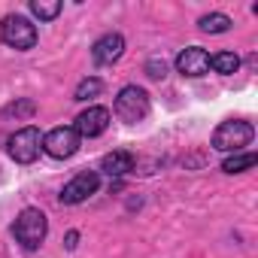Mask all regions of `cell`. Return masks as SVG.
Returning <instances> with one entry per match:
<instances>
[{
	"mask_svg": "<svg viewBox=\"0 0 258 258\" xmlns=\"http://www.w3.org/2000/svg\"><path fill=\"white\" fill-rule=\"evenodd\" d=\"M13 234H16V240H19L28 252H34V249L43 246V240H46V234H49V222H46V216H43L40 210L28 207V210L19 213L16 225H13Z\"/></svg>",
	"mask_w": 258,
	"mask_h": 258,
	"instance_id": "1",
	"label": "cell"
},
{
	"mask_svg": "<svg viewBox=\"0 0 258 258\" xmlns=\"http://www.w3.org/2000/svg\"><path fill=\"white\" fill-rule=\"evenodd\" d=\"M149 94L140 88V85H124L115 97V115L127 124H137L149 115Z\"/></svg>",
	"mask_w": 258,
	"mask_h": 258,
	"instance_id": "2",
	"label": "cell"
},
{
	"mask_svg": "<svg viewBox=\"0 0 258 258\" xmlns=\"http://www.w3.org/2000/svg\"><path fill=\"white\" fill-rule=\"evenodd\" d=\"M255 137L252 124L249 121H222L216 131H213V149L219 152H240L243 146H249Z\"/></svg>",
	"mask_w": 258,
	"mask_h": 258,
	"instance_id": "3",
	"label": "cell"
},
{
	"mask_svg": "<svg viewBox=\"0 0 258 258\" xmlns=\"http://www.w3.org/2000/svg\"><path fill=\"white\" fill-rule=\"evenodd\" d=\"M7 149H10V158H13V161H19V164H34V161L40 158V149H43V134H40V127L28 124V127H22V131H16V134L10 137Z\"/></svg>",
	"mask_w": 258,
	"mask_h": 258,
	"instance_id": "4",
	"label": "cell"
},
{
	"mask_svg": "<svg viewBox=\"0 0 258 258\" xmlns=\"http://www.w3.org/2000/svg\"><path fill=\"white\" fill-rule=\"evenodd\" d=\"M0 40H4L10 49L28 52L37 43V28L25 19V16H7L4 25H0Z\"/></svg>",
	"mask_w": 258,
	"mask_h": 258,
	"instance_id": "5",
	"label": "cell"
},
{
	"mask_svg": "<svg viewBox=\"0 0 258 258\" xmlns=\"http://www.w3.org/2000/svg\"><path fill=\"white\" fill-rule=\"evenodd\" d=\"M79 134L73 131V127H55V131H49L43 137V149L52 155V158H73L79 152Z\"/></svg>",
	"mask_w": 258,
	"mask_h": 258,
	"instance_id": "6",
	"label": "cell"
},
{
	"mask_svg": "<svg viewBox=\"0 0 258 258\" xmlns=\"http://www.w3.org/2000/svg\"><path fill=\"white\" fill-rule=\"evenodd\" d=\"M97 188H100V173L85 170V173H76V176L61 188V201H64V204H82V201H88Z\"/></svg>",
	"mask_w": 258,
	"mask_h": 258,
	"instance_id": "7",
	"label": "cell"
},
{
	"mask_svg": "<svg viewBox=\"0 0 258 258\" xmlns=\"http://www.w3.org/2000/svg\"><path fill=\"white\" fill-rule=\"evenodd\" d=\"M106 127H109V109L106 106H88L85 112L76 115L73 131L79 137H100Z\"/></svg>",
	"mask_w": 258,
	"mask_h": 258,
	"instance_id": "8",
	"label": "cell"
},
{
	"mask_svg": "<svg viewBox=\"0 0 258 258\" xmlns=\"http://www.w3.org/2000/svg\"><path fill=\"white\" fill-rule=\"evenodd\" d=\"M176 70L182 76H204L210 70V55L201 46H188L176 55Z\"/></svg>",
	"mask_w": 258,
	"mask_h": 258,
	"instance_id": "9",
	"label": "cell"
},
{
	"mask_svg": "<svg viewBox=\"0 0 258 258\" xmlns=\"http://www.w3.org/2000/svg\"><path fill=\"white\" fill-rule=\"evenodd\" d=\"M124 55V37L121 34H103L94 46H91V58L97 64H112Z\"/></svg>",
	"mask_w": 258,
	"mask_h": 258,
	"instance_id": "10",
	"label": "cell"
},
{
	"mask_svg": "<svg viewBox=\"0 0 258 258\" xmlns=\"http://www.w3.org/2000/svg\"><path fill=\"white\" fill-rule=\"evenodd\" d=\"M100 170L106 176H124V173L134 170V155L131 152H109V155H103Z\"/></svg>",
	"mask_w": 258,
	"mask_h": 258,
	"instance_id": "11",
	"label": "cell"
},
{
	"mask_svg": "<svg viewBox=\"0 0 258 258\" xmlns=\"http://www.w3.org/2000/svg\"><path fill=\"white\" fill-rule=\"evenodd\" d=\"M210 67H213L216 73H222V76H231V73L240 70V58H237L234 52H219V55L210 58Z\"/></svg>",
	"mask_w": 258,
	"mask_h": 258,
	"instance_id": "12",
	"label": "cell"
},
{
	"mask_svg": "<svg viewBox=\"0 0 258 258\" xmlns=\"http://www.w3.org/2000/svg\"><path fill=\"white\" fill-rule=\"evenodd\" d=\"M255 152H234L231 158H225V164H222V170L225 173H243V170H249V167H255Z\"/></svg>",
	"mask_w": 258,
	"mask_h": 258,
	"instance_id": "13",
	"label": "cell"
},
{
	"mask_svg": "<svg viewBox=\"0 0 258 258\" xmlns=\"http://www.w3.org/2000/svg\"><path fill=\"white\" fill-rule=\"evenodd\" d=\"M198 28H201L204 34H225V31L231 28V19H228L225 13H210V16H204V19L198 22Z\"/></svg>",
	"mask_w": 258,
	"mask_h": 258,
	"instance_id": "14",
	"label": "cell"
},
{
	"mask_svg": "<svg viewBox=\"0 0 258 258\" xmlns=\"http://www.w3.org/2000/svg\"><path fill=\"white\" fill-rule=\"evenodd\" d=\"M31 13H34L40 22H52V19H58V13H61V0H34V4H31Z\"/></svg>",
	"mask_w": 258,
	"mask_h": 258,
	"instance_id": "15",
	"label": "cell"
},
{
	"mask_svg": "<svg viewBox=\"0 0 258 258\" xmlns=\"http://www.w3.org/2000/svg\"><path fill=\"white\" fill-rule=\"evenodd\" d=\"M100 91H103V82H100L97 76H88V79H82V82L76 85L73 100H91V97H97Z\"/></svg>",
	"mask_w": 258,
	"mask_h": 258,
	"instance_id": "16",
	"label": "cell"
},
{
	"mask_svg": "<svg viewBox=\"0 0 258 258\" xmlns=\"http://www.w3.org/2000/svg\"><path fill=\"white\" fill-rule=\"evenodd\" d=\"M34 100H19V103H10L7 109H4V115H16V118H22V115H34Z\"/></svg>",
	"mask_w": 258,
	"mask_h": 258,
	"instance_id": "17",
	"label": "cell"
},
{
	"mask_svg": "<svg viewBox=\"0 0 258 258\" xmlns=\"http://www.w3.org/2000/svg\"><path fill=\"white\" fill-rule=\"evenodd\" d=\"M164 70H167L164 61H161V64H158V61H149V76H152V79H164V76H167Z\"/></svg>",
	"mask_w": 258,
	"mask_h": 258,
	"instance_id": "18",
	"label": "cell"
}]
</instances>
